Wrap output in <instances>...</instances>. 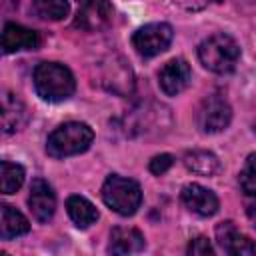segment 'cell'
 Listing matches in <instances>:
<instances>
[{"mask_svg":"<svg viewBox=\"0 0 256 256\" xmlns=\"http://www.w3.org/2000/svg\"><path fill=\"white\" fill-rule=\"evenodd\" d=\"M34 88L46 102H64L74 94L76 82L64 64L40 62L34 68Z\"/></svg>","mask_w":256,"mask_h":256,"instance_id":"1","label":"cell"},{"mask_svg":"<svg viewBox=\"0 0 256 256\" xmlns=\"http://www.w3.org/2000/svg\"><path fill=\"white\" fill-rule=\"evenodd\" d=\"M198 58L204 68L216 74H228L236 68L240 58V48L236 40L228 34H214L198 46Z\"/></svg>","mask_w":256,"mask_h":256,"instance_id":"2","label":"cell"},{"mask_svg":"<svg viewBox=\"0 0 256 256\" xmlns=\"http://www.w3.org/2000/svg\"><path fill=\"white\" fill-rule=\"evenodd\" d=\"M94 140V132L84 122H66L58 126L46 142V152L52 158H66L80 154L90 148Z\"/></svg>","mask_w":256,"mask_h":256,"instance_id":"3","label":"cell"},{"mask_svg":"<svg viewBox=\"0 0 256 256\" xmlns=\"http://www.w3.org/2000/svg\"><path fill=\"white\" fill-rule=\"evenodd\" d=\"M102 200L120 216H132L142 202V190L138 182L112 174L102 186Z\"/></svg>","mask_w":256,"mask_h":256,"instance_id":"4","label":"cell"},{"mask_svg":"<svg viewBox=\"0 0 256 256\" xmlns=\"http://www.w3.org/2000/svg\"><path fill=\"white\" fill-rule=\"evenodd\" d=\"M96 84L112 94L128 96L134 90V74L124 58L106 56L96 64Z\"/></svg>","mask_w":256,"mask_h":256,"instance_id":"5","label":"cell"},{"mask_svg":"<svg viewBox=\"0 0 256 256\" xmlns=\"http://www.w3.org/2000/svg\"><path fill=\"white\" fill-rule=\"evenodd\" d=\"M172 26L166 22H152L138 28L132 36V46L142 58H152L164 52L172 42Z\"/></svg>","mask_w":256,"mask_h":256,"instance_id":"6","label":"cell"},{"mask_svg":"<svg viewBox=\"0 0 256 256\" xmlns=\"http://www.w3.org/2000/svg\"><path fill=\"white\" fill-rule=\"evenodd\" d=\"M230 120H232V108L218 94L204 98L196 112V124L204 134L222 132L224 128H228Z\"/></svg>","mask_w":256,"mask_h":256,"instance_id":"7","label":"cell"},{"mask_svg":"<svg viewBox=\"0 0 256 256\" xmlns=\"http://www.w3.org/2000/svg\"><path fill=\"white\" fill-rule=\"evenodd\" d=\"M80 8L76 12L74 26L84 32H98L106 28L112 20V4L110 0H78Z\"/></svg>","mask_w":256,"mask_h":256,"instance_id":"8","label":"cell"},{"mask_svg":"<svg viewBox=\"0 0 256 256\" xmlns=\"http://www.w3.org/2000/svg\"><path fill=\"white\" fill-rule=\"evenodd\" d=\"M190 80H192L190 66L182 58L168 60L158 72V84L166 96H178L180 92H184L188 88Z\"/></svg>","mask_w":256,"mask_h":256,"instance_id":"9","label":"cell"},{"mask_svg":"<svg viewBox=\"0 0 256 256\" xmlns=\"http://www.w3.org/2000/svg\"><path fill=\"white\" fill-rule=\"evenodd\" d=\"M216 242L218 246L226 252V254H232V256H248V254H256V246L254 242L242 234L236 224L232 220H226V222H220L216 226Z\"/></svg>","mask_w":256,"mask_h":256,"instance_id":"10","label":"cell"},{"mask_svg":"<svg viewBox=\"0 0 256 256\" xmlns=\"http://www.w3.org/2000/svg\"><path fill=\"white\" fill-rule=\"evenodd\" d=\"M28 206H30L32 216L38 222H48L54 216L56 196H54V192H52V188H50V184L46 180H42V178L32 180L30 196H28Z\"/></svg>","mask_w":256,"mask_h":256,"instance_id":"11","label":"cell"},{"mask_svg":"<svg viewBox=\"0 0 256 256\" xmlns=\"http://www.w3.org/2000/svg\"><path fill=\"white\" fill-rule=\"evenodd\" d=\"M180 198H182V204L198 216H212L218 210L216 194L200 184H186L180 192Z\"/></svg>","mask_w":256,"mask_h":256,"instance_id":"12","label":"cell"},{"mask_svg":"<svg viewBox=\"0 0 256 256\" xmlns=\"http://www.w3.org/2000/svg\"><path fill=\"white\" fill-rule=\"evenodd\" d=\"M38 44H40V36L32 28L8 22L2 30V50L6 54L20 52V50H34L38 48Z\"/></svg>","mask_w":256,"mask_h":256,"instance_id":"13","label":"cell"},{"mask_svg":"<svg viewBox=\"0 0 256 256\" xmlns=\"http://www.w3.org/2000/svg\"><path fill=\"white\" fill-rule=\"evenodd\" d=\"M26 122H28V110H26L24 102L12 92H4V96H2V132L14 134V132L22 130Z\"/></svg>","mask_w":256,"mask_h":256,"instance_id":"14","label":"cell"},{"mask_svg":"<svg viewBox=\"0 0 256 256\" xmlns=\"http://www.w3.org/2000/svg\"><path fill=\"white\" fill-rule=\"evenodd\" d=\"M144 248V236L136 228H114L110 234L108 252L112 254H134Z\"/></svg>","mask_w":256,"mask_h":256,"instance_id":"15","label":"cell"},{"mask_svg":"<svg viewBox=\"0 0 256 256\" xmlns=\"http://www.w3.org/2000/svg\"><path fill=\"white\" fill-rule=\"evenodd\" d=\"M66 210H68L70 220L78 228H88L98 220V210L94 208V204L78 194H74L66 200Z\"/></svg>","mask_w":256,"mask_h":256,"instance_id":"16","label":"cell"},{"mask_svg":"<svg viewBox=\"0 0 256 256\" xmlns=\"http://www.w3.org/2000/svg\"><path fill=\"white\" fill-rule=\"evenodd\" d=\"M30 230V224L22 212L16 208L2 204V220H0V238L2 240H12L16 236H22Z\"/></svg>","mask_w":256,"mask_h":256,"instance_id":"17","label":"cell"},{"mask_svg":"<svg viewBox=\"0 0 256 256\" xmlns=\"http://www.w3.org/2000/svg\"><path fill=\"white\" fill-rule=\"evenodd\" d=\"M182 162L190 172L200 174V176H212L220 168V162H218L216 154H212L208 150H190V152L184 154Z\"/></svg>","mask_w":256,"mask_h":256,"instance_id":"18","label":"cell"},{"mask_svg":"<svg viewBox=\"0 0 256 256\" xmlns=\"http://www.w3.org/2000/svg\"><path fill=\"white\" fill-rule=\"evenodd\" d=\"M24 182V168L20 164L2 160L0 164V188L2 194H14Z\"/></svg>","mask_w":256,"mask_h":256,"instance_id":"19","label":"cell"},{"mask_svg":"<svg viewBox=\"0 0 256 256\" xmlns=\"http://www.w3.org/2000/svg\"><path fill=\"white\" fill-rule=\"evenodd\" d=\"M32 6L40 18L46 20H62L68 16V0H32Z\"/></svg>","mask_w":256,"mask_h":256,"instance_id":"20","label":"cell"},{"mask_svg":"<svg viewBox=\"0 0 256 256\" xmlns=\"http://www.w3.org/2000/svg\"><path fill=\"white\" fill-rule=\"evenodd\" d=\"M240 188L244 192H256V154H250L244 162V168L238 176Z\"/></svg>","mask_w":256,"mask_h":256,"instance_id":"21","label":"cell"},{"mask_svg":"<svg viewBox=\"0 0 256 256\" xmlns=\"http://www.w3.org/2000/svg\"><path fill=\"white\" fill-rule=\"evenodd\" d=\"M172 164H174V158H172L170 154H158V156H154V158L150 160L148 168H150L152 174L160 176V174H164Z\"/></svg>","mask_w":256,"mask_h":256,"instance_id":"22","label":"cell"},{"mask_svg":"<svg viewBox=\"0 0 256 256\" xmlns=\"http://www.w3.org/2000/svg\"><path fill=\"white\" fill-rule=\"evenodd\" d=\"M212 252H214V248H212V244L208 242V238H204V236H198V238H194V240L188 244V254L206 256V254H212Z\"/></svg>","mask_w":256,"mask_h":256,"instance_id":"23","label":"cell"},{"mask_svg":"<svg viewBox=\"0 0 256 256\" xmlns=\"http://www.w3.org/2000/svg\"><path fill=\"white\" fill-rule=\"evenodd\" d=\"M244 210L248 220L256 228V192H244Z\"/></svg>","mask_w":256,"mask_h":256,"instance_id":"24","label":"cell"},{"mask_svg":"<svg viewBox=\"0 0 256 256\" xmlns=\"http://www.w3.org/2000/svg\"><path fill=\"white\" fill-rule=\"evenodd\" d=\"M176 2L188 12H198V10H204L212 0H176Z\"/></svg>","mask_w":256,"mask_h":256,"instance_id":"25","label":"cell"}]
</instances>
